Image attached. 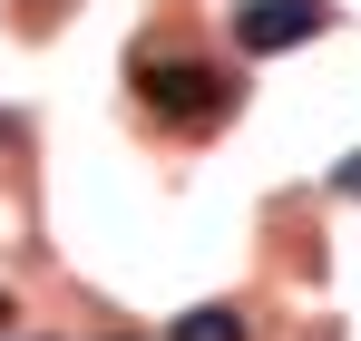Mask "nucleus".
<instances>
[{
	"label": "nucleus",
	"mask_w": 361,
	"mask_h": 341,
	"mask_svg": "<svg viewBox=\"0 0 361 341\" xmlns=\"http://www.w3.org/2000/svg\"><path fill=\"white\" fill-rule=\"evenodd\" d=\"M127 78H137V108L157 117L166 137H205V127L235 117V78L215 58H195V49H137Z\"/></svg>",
	"instance_id": "nucleus-1"
},
{
	"label": "nucleus",
	"mask_w": 361,
	"mask_h": 341,
	"mask_svg": "<svg viewBox=\"0 0 361 341\" xmlns=\"http://www.w3.org/2000/svg\"><path fill=\"white\" fill-rule=\"evenodd\" d=\"M332 30V10L322 0H244L235 10V39L254 58H274V49H302V39H322Z\"/></svg>",
	"instance_id": "nucleus-2"
},
{
	"label": "nucleus",
	"mask_w": 361,
	"mask_h": 341,
	"mask_svg": "<svg viewBox=\"0 0 361 341\" xmlns=\"http://www.w3.org/2000/svg\"><path fill=\"white\" fill-rule=\"evenodd\" d=\"M176 341H254V322H244L235 302H195V312L176 322Z\"/></svg>",
	"instance_id": "nucleus-3"
},
{
	"label": "nucleus",
	"mask_w": 361,
	"mask_h": 341,
	"mask_svg": "<svg viewBox=\"0 0 361 341\" xmlns=\"http://www.w3.org/2000/svg\"><path fill=\"white\" fill-rule=\"evenodd\" d=\"M332 195H361V147L342 156V166H332Z\"/></svg>",
	"instance_id": "nucleus-4"
},
{
	"label": "nucleus",
	"mask_w": 361,
	"mask_h": 341,
	"mask_svg": "<svg viewBox=\"0 0 361 341\" xmlns=\"http://www.w3.org/2000/svg\"><path fill=\"white\" fill-rule=\"evenodd\" d=\"M10 10H20V30H49V10H59V0H10Z\"/></svg>",
	"instance_id": "nucleus-5"
}]
</instances>
